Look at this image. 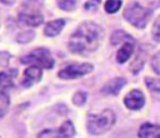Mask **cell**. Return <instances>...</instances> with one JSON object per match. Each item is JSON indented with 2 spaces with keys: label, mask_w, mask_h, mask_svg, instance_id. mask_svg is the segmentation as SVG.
<instances>
[{
  "label": "cell",
  "mask_w": 160,
  "mask_h": 138,
  "mask_svg": "<svg viewBox=\"0 0 160 138\" xmlns=\"http://www.w3.org/2000/svg\"><path fill=\"white\" fill-rule=\"evenodd\" d=\"M104 38L102 28L94 21L81 23L69 39V49L74 54H89L95 51Z\"/></svg>",
  "instance_id": "1"
},
{
  "label": "cell",
  "mask_w": 160,
  "mask_h": 138,
  "mask_svg": "<svg viewBox=\"0 0 160 138\" xmlns=\"http://www.w3.org/2000/svg\"><path fill=\"white\" fill-rule=\"evenodd\" d=\"M115 120H116L115 113L111 109H104L100 113L89 114L86 119V128L89 133L94 135H99L111 129V127L115 124Z\"/></svg>",
  "instance_id": "2"
},
{
  "label": "cell",
  "mask_w": 160,
  "mask_h": 138,
  "mask_svg": "<svg viewBox=\"0 0 160 138\" xmlns=\"http://www.w3.org/2000/svg\"><path fill=\"white\" fill-rule=\"evenodd\" d=\"M44 0H26L19 13V19L28 26L36 28L42 24L44 16L41 14Z\"/></svg>",
  "instance_id": "3"
},
{
  "label": "cell",
  "mask_w": 160,
  "mask_h": 138,
  "mask_svg": "<svg viewBox=\"0 0 160 138\" xmlns=\"http://www.w3.org/2000/svg\"><path fill=\"white\" fill-rule=\"evenodd\" d=\"M151 16V10L140 5L138 1H131L124 10V18L128 23L138 29L146 26Z\"/></svg>",
  "instance_id": "4"
},
{
  "label": "cell",
  "mask_w": 160,
  "mask_h": 138,
  "mask_svg": "<svg viewBox=\"0 0 160 138\" xmlns=\"http://www.w3.org/2000/svg\"><path fill=\"white\" fill-rule=\"evenodd\" d=\"M22 64H29L32 66H39L41 69H51L55 64L51 53L46 48H36L30 54L21 58Z\"/></svg>",
  "instance_id": "5"
},
{
  "label": "cell",
  "mask_w": 160,
  "mask_h": 138,
  "mask_svg": "<svg viewBox=\"0 0 160 138\" xmlns=\"http://www.w3.org/2000/svg\"><path fill=\"white\" fill-rule=\"evenodd\" d=\"M94 69V65L90 63H81V64H70L65 68H62L58 75L61 79L65 80H71V79H76L80 77H84L89 73H91Z\"/></svg>",
  "instance_id": "6"
},
{
  "label": "cell",
  "mask_w": 160,
  "mask_h": 138,
  "mask_svg": "<svg viewBox=\"0 0 160 138\" xmlns=\"http://www.w3.org/2000/svg\"><path fill=\"white\" fill-rule=\"evenodd\" d=\"M75 127L71 120H65L59 128L44 129L38 134V138H74Z\"/></svg>",
  "instance_id": "7"
},
{
  "label": "cell",
  "mask_w": 160,
  "mask_h": 138,
  "mask_svg": "<svg viewBox=\"0 0 160 138\" xmlns=\"http://www.w3.org/2000/svg\"><path fill=\"white\" fill-rule=\"evenodd\" d=\"M124 104L128 109H131V110H138L140 108L144 107L145 104V95L141 90L139 89H132L130 90L125 98H124Z\"/></svg>",
  "instance_id": "8"
},
{
  "label": "cell",
  "mask_w": 160,
  "mask_h": 138,
  "mask_svg": "<svg viewBox=\"0 0 160 138\" xmlns=\"http://www.w3.org/2000/svg\"><path fill=\"white\" fill-rule=\"evenodd\" d=\"M41 77H42V70L41 68L39 66H28L24 73H22V77H21V85L25 87V88H29L34 84H36L38 82L41 80Z\"/></svg>",
  "instance_id": "9"
},
{
  "label": "cell",
  "mask_w": 160,
  "mask_h": 138,
  "mask_svg": "<svg viewBox=\"0 0 160 138\" xmlns=\"http://www.w3.org/2000/svg\"><path fill=\"white\" fill-rule=\"evenodd\" d=\"M18 75L16 69H6L0 72V92L6 93L9 89L14 87L15 77Z\"/></svg>",
  "instance_id": "10"
},
{
  "label": "cell",
  "mask_w": 160,
  "mask_h": 138,
  "mask_svg": "<svg viewBox=\"0 0 160 138\" xmlns=\"http://www.w3.org/2000/svg\"><path fill=\"white\" fill-rule=\"evenodd\" d=\"M125 84H126V80L124 78H114V79H110L101 88V93L102 94H106V95H116Z\"/></svg>",
  "instance_id": "11"
},
{
  "label": "cell",
  "mask_w": 160,
  "mask_h": 138,
  "mask_svg": "<svg viewBox=\"0 0 160 138\" xmlns=\"http://www.w3.org/2000/svg\"><path fill=\"white\" fill-rule=\"evenodd\" d=\"M148 53H149V49H146L144 45H141V46L139 48V50H138V53H136V55H135V59L132 60V63H131V65H130L131 73L138 74V73L142 69L144 63H145V58H146Z\"/></svg>",
  "instance_id": "12"
},
{
  "label": "cell",
  "mask_w": 160,
  "mask_h": 138,
  "mask_svg": "<svg viewBox=\"0 0 160 138\" xmlns=\"http://www.w3.org/2000/svg\"><path fill=\"white\" fill-rule=\"evenodd\" d=\"M139 138H160V125L151 124V123H144L139 132Z\"/></svg>",
  "instance_id": "13"
},
{
  "label": "cell",
  "mask_w": 160,
  "mask_h": 138,
  "mask_svg": "<svg viewBox=\"0 0 160 138\" xmlns=\"http://www.w3.org/2000/svg\"><path fill=\"white\" fill-rule=\"evenodd\" d=\"M65 26V20L64 19H55V20H51L49 21L45 28H44V34L46 36H50V38H54L56 35H59L61 33V30L64 29Z\"/></svg>",
  "instance_id": "14"
},
{
  "label": "cell",
  "mask_w": 160,
  "mask_h": 138,
  "mask_svg": "<svg viewBox=\"0 0 160 138\" xmlns=\"http://www.w3.org/2000/svg\"><path fill=\"white\" fill-rule=\"evenodd\" d=\"M132 53H134V43H131V41L124 43L116 53V61L120 64L128 61V59H130Z\"/></svg>",
  "instance_id": "15"
},
{
  "label": "cell",
  "mask_w": 160,
  "mask_h": 138,
  "mask_svg": "<svg viewBox=\"0 0 160 138\" xmlns=\"http://www.w3.org/2000/svg\"><path fill=\"white\" fill-rule=\"evenodd\" d=\"M110 41H111L112 45H118V44H120V43L124 44V43H128V41L134 43V39H132L128 33H125V31H122V30H116V31L112 33V35H111V38H110Z\"/></svg>",
  "instance_id": "16"
},
{
  "label": "cell",
  "mask_w": 160,
  "mask_h": 138,
  "mask_svg": "<svg viewBox=\"0 0 160 138\" xmlns=\"http://www.w3.org/2000/svg\"><path fill=\"white\" fill-rule=\"evenodd\" d=\"M145 84H146V87L151 94H154V95L160 94V79L148 77V78H145Z\"/></svg>",
  "instance_id": "17"
},
{
  "label": "cell",
  "mask_w": 160,
  "mask_h": 138,
  "mask_svg": "<svg viewBox=\"0 0 160 138\" xmlns=\"http://www.w3.org/2000/svg\"><path fill=\"white\" fill-rule=\"evenodd\" d=\"M122 5V1L121 0H106L105 1V5H104V9L108 14H115Z\"/></svg>",
  "instance_id": "18"
},
{
  "label": "cell",
  "mask_w": 160,
  "mask_h": 138,
  "mask_svg": "<svg viewBox=\"0 0 160 138\" xmlns=\"http://www.w3.org/2000/svg\"><path fill=\"white\" fill-rule=\"evenodd\" d=\"M9 107H10V99H9L8 94L0 92V118L8 113Z\"/></svg>",
  "instance_id": "19"
},
{
  "label": "cell",
  "mask_w": 160,
  "mask_h": 138,
  "mask_svg": "<svg viewBox=\"0 0 160 138\" xmlns=\"http://www.w3.org/2000/svg\"><path fill=\"white\" fill-rule=\"evenodd\" d=\"M56 5L64 11H71L76 8V0H56Z\"/></svg>",
  "instance_id": "20"
},
{
  "label": "cell",
  "mask_w": 160,
  "mask_h": 138,
  "mask_svg": "<svg viewBox=\"0 0 160 138\" xmlns=\"http://www.w3.org/2000/svg\"><path fill=\"white\" fill-rule=\"evenodd\" d=\"M152 39L158 43H160V15L156 16L154 24H152V30H151Z\"/></svg>",
  "instance_id": "21"
},
{
  "label": "cell",
  "mask_w": 160,
  "mask_h": 138,
  "mask_svg": "<svg viewBox=\"0 0 160 138\" xmlns=\"http://www.w3.org/2000/svg\"><path fill=\"white\" fill-rule=\"evenodd\" d=\"M85 102H86V93H85V92L79 90V92H76V93L72 95V103H74L75 105L80 107V105H82Z\"/></svg>",
  "instance_id": "22"
},
{
  "label": "cell",
  "mask_w": 160,
  "mask_h": 138,
  "mask_svg": "<svg viewBox=\"0 0 160 138\" xmlns=\"http://www.w3.org/2000/svg\"><path fill=\"white\" fill-rule=\"evenodd\" d=\"M151 68L156 74L160 75V50L151 58Z\"/></svg>",
  "instance_id": "23"
},
{
  "label": "cell",
  "mask_w": 160,
  "mask_h": 138,
  "mask_svg": "<svg viewBox=\"0 0 160 138\" xmlns=\"http://www.w3.org/2000/svg\"><path fill=\"white\" fill-rule=\"evenodd\" d=\"M32 38H34V31L28 30V31H25V33H22V34H20V35L18 36V41H19V43H28V41H30Z\"/></svg>",
  "instance_id": "24"
},
{
  "label": "cell",
  "mask_w": 160,
  "mask_h": 138,
  "mask_svg": "<svg viewBox=\"0 0 160 138\" xmlns=\"http://www.w3.org/2000/svg\"><path fill=\"white\" fill-rule=\"evenodd\" d=\"M10 60V54L6 51H0V66L6 68Z\"/></svg>",
  "instance_id": "25"
},
{
  "label": "cell",
  "mask_w": 160,
  "mask_h": 138,
  "mask_svg": "<svg viewBox=\"0 0 160 138\" xmlns=\"http://www.w3.org/2000/svg\"><path fill=\"white\" fill-rule=\"evenodd\" d=\"M100 1H101V0H89V1H86V3H85L84 8H85L86 10L96 9V8H98V5L100 4Z\"/></svg>",
  "instance_id": "26"
},
{
  "label": "cell",
  "mask_w": 160,
  "mask_h": 138,
  "mask_svg": "<svg viewBox=\"0 0 160 138\" xmlns=\"http://www.w3.org/2000/svg\"><path fill=\"white\" fill-rule=\"evenodd\" d=\"M0 3L4 5H12L15 3V0H0Z\"/></svg>",
  "instance_id": "27"
}]
</instances>
